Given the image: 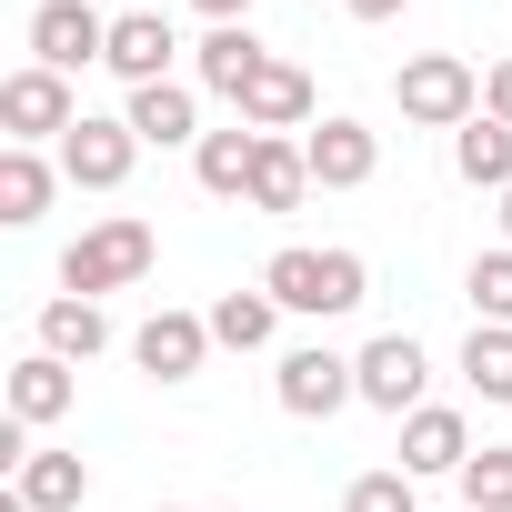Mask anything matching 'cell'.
<instances>
[{
  "label": "cell",
  "instance_id": "obj_13",
  "mask_svg": "<svg viewBox=\"0 0 512 512\" xmlns=\"http://www.w3.org/2000/svg\"><path fill=\"white\" fill-rule=\"evenodd\" d=\"M81 362H61V352H21L11 362V382H0V392H11V422H31V432H51L71 402H81V382H71Z\"/></svg>",
  "mask_w": 512,
  "mask_h": 512
},
{
  "label": "cell",
  "instance_id": "obj_28",
  "mask_svg": "<svg viewBox=\"0 0 512 512\" xmlns=\"http://www.w3.org/2000/svg\"><path fill=\"white\" fill-rule=\"evenodd\" d=\"M482 111H492V121H512V61H492V71H482Z\"/></svg>",
  "mask_w": 512,
  "mask_h": 512
},
{
  "label": "cell",
  "instance_id": "obj_19",
  "mask_svg": "<svg viewBox=\"0 0 512 512\" xmlns=\"http://www.w3.org/2000/svg\"><path fill=\"white\" fill-rule=\"evenodd\" d=\"M51 191H61V161H41V151H0V221H11V231H31L41 211H51Z\"/></svg>",
  "mask_w": 512,
  "mask_h": 512
},
{
  "label": "cell",
  "instance_id": "obj_14",
  "mask_svg": "<svg viewBox=\"0 0 512 512\" xmlns=\"http://www.w3.org/2000/svg\"><path fill=\"white\" fill-rule=\"evenodd\" d=\"M191 71H201V91H221V101L241 111V91H251V81L272 71V51H262V31H251V21H231V31H201Z\"/></svg>",
  "mask_w": 512,
  "mask_h": 512
},
{
  "label": "cell",
  "instance_id": "obj_5",
  "mask_svg": "<svg viewBox=\"0 0 512 512\" xmlns=\"http://www.w3.org/2000/svg\"><path fill=\"white\" fill-rule=\"evenodd\" d=\"M71 121H81V101H71V81H61V71L21 61L11 81H0V131H11L21 151H41V141H71Z\"/></svg>",
  "mask_w": 512,
  "mask_h": 512
},
{
  "label": "cell",
  "instance_id": "obj_30",
  "mask_svg": "<svg viewBox=\"0 0 512 512\" xmlns=\"http://www.w3.org/2000/svg\"><path fill=\"white\" fill-rule=\"evenodd\" d=\"M342 11H352V21H402L412 0H342Z\"/></svg>",
  "mask_w": 512,
  "mask_h": 512
},
{
  "label": "cell",
  "instance_id": "obj_16",
  "mask_svg": "<svg viewBox=\"0 0 512 512\" xmlns=\"http://www.w3.org/2000/svg\"><path fill=\"white\" fill-rule=\"evenodd\" d=\"M462 462H472V422H462L452 402H422V412L402 422V472L432 482V472H462Z\"/></svg>",
  "mask_w": 512,
  "mask_h": 512
},
{
  "label": "cell",
  "instance_id": "obj_31",
  "mask_svg": "<svg viewBox=\"0 0 512 512\" xmlns=\"http://www.w3.org/2000/svg\"><path fill=\"white\" fill-rule=\"evenodd\" d=\"M502 241H512V191H502Z\"/></svg>",
  "mask_w": 512,
  "mask_h": 512
},
{
  "label": "cell",
  "instance_id": "obj_12",
  "mask_svg": "<svg viewBox=\"0 0 512 512\" xmlns=\"http://www.w3.org/2000/svg\"><path fill=\"white\" fill-rule=\"evenodd\" d=\"M121 121L141 131V151H201V91H191V81H151V91H131Z\"/></svg>",
  "mask_w": 512,
  "mask_h": 512
},
{
  "label": "cell",
  "instance_id": "obj_18",
  "mask_svg": "<svg viewBox=\"0 0 512 512\" xmlns=\"http://www.w3.org/2000/svg\"><path fill=\"white\" fill-rule=\"evenodd\" d=\"M11 492H21L31 512H81V502H91V462H81V452H31V462L11 472Z\"/></svg>",
  "mask_w": 512,
  "mask_h": 512
},
{
  "label": "cell",
  "instance_id": "obj_24",
  "mask_svg": "<svg viewBox=\"0 0 512 512\" xmlns=\"http://www.w3.org/2000/svg\"><path fill=\"white\" fill-rule=\"evenodd\" d=\"M462 382L502 412L512 402V322H472V342H462Z\"/></svg>",
  "mask_w": 512,
  "mask_h": 512
},
{
  "label": "cell",
  "instance_id": "obj_1",
  "mask_svg": "<svg viewBox=\"0 0 512 512\" xmlns=\"http://www.w3.org/2000/svg\"><path fill=\"white\" fill-rule=\"evenodd\" d=\"M262 292H272L282 312H302V322H342V312H362L372 262H362V251H312V241H282L272 262H262Z\"/></svg>",
  "mask_w": 512,
  "mask_h": 512
},
{
  "label": "cell",
  "instance_id": "obj_8",
  "mask_svg": "<svg viewBox=\"0 0 512 512\" xmlns=\"http://www.w3.org/2000/svg\"><path fill=\"white\" fill-rule=\"evenodd\" d=\"M101 51H111V21L91 11V0H41V11H31V61H41V71L71 81V71H91Z\"/></svg>",
  "mask_w": 512,
  "mask_h": 512
},
{
  "label": "cell",
  "instance_id": "obj_4",
  "mask_svg": "<svg viewBox=\"0 0 512 512\" xmlns=\"http://www.w3.org/2000/svg\"><path fill=\"white\" fill-rule=\"evenodd\" d=\"M352 382H362V402H372V412L412 422V412H422V382H432V352H422L412 332H372V342L352 352Z\"/></svg>",
  "mask_w": 512,
  "mask_h": 512
},
{
  "label": "cell",
  "instance_id": "obj_17",
  "mask_svg": "<svg viewBox=\"0 0 512 512\" xmlns=\"http://www.w3.org/2000/svg\"><path fill=\"white\" fill-rule=\"evenodd\" d=\"M251 161H262V131H251V121H231V131H201L191 181H201L211 201H251Z\"/></svg>",
  "mask_w": 512,
  "mask_h": 512
},
{
  "label": "cell",
  "instance_id": "obj_32",
  "mask_svg": "<svg viewBox=\"0 0 512 512\" xmlns=\"http://www.w3.org/2000/svg\"><path fill=\"white\" fill-rule=\"evenodd\" d=\"M151 512H181V502H151Z\"/></svg>",
  "mask_w": 512,
  "mask_h": 512
},
{
  "label": "cell",
  "instance_id": "obj_23",
  "mask_svg": "<svg viewBox=\"0 0 512 512\" xmlns=\"http://www.w3.org/2000/svg\"><path fill=\"white\" fill-rule=\"evenodd\" d=\"M272 332H282V302H272L262 282H251V292H221V302H211V342H221V352H262Z\"/></svg>",
  "mask_w": 512,
  "mask_h": 512
},
{
  "label": "cell",
  "instance_id": "obj_29",
  "mask_svg": "<svg viewBox=\"0 0 512 512\" xmlns=\"http://www.w3.org/2000/svg\"><path fill=\"white\" fill-rule=\"evenodd\" d=\"M191 11H201L211 31H231V21H251V0H191Z\"/></svg>",
  "mask_w": 512,
  "mask_h": 512
},
{
  "label": "cell",
  "instance_id": "obj_20",
  "mask_svg": "<svg viewBox=\"0 0 512 512\" xmlns=\"http://www.w3.org/2000/svg\"><path fill=\"white\" fill-rule=\"evenodd\" d=\"M41 352H61V362H91V352H111V312H101V302H81V292L41 302Z\"/></svg>",
  "mask_w": 512,
  "mask_h": 512
},
{
  "label": "cell",
  "instance_id": "obj_3",
  "mask_svg": "<svg viewBox=\"0 0 512 512\" xmlns=\"http://www.w3.org/2000/svg\"><path fill=\"white\" fill-rule=\"evenodd\" d=\"M141 272H151V221H131V211L91 221V231L61 251V292H81V302H101V292H131Z\"/></svg>",
  "mask_w": 512,
  "mask_h": 512
},
{
  "label": "cell",
  "instance_id": "obj_26",
  "mask_svg": "<svg viewBox=\"0 0 512 512\" xmlns=\"http://www.w3.org/2000/svg\"><path fill=\"white\" fill-rule=\"evenodd\" d=\"M462 292H472V322H512V241L502 251H472Z\"/></svg>",
  "mask_w": 512,
  "mask_h": 512
},
{
  "label": "cell",
  "instance_id": "obj_2",
  "mask_svg": "<svg viewBox=\"0 0 512 512\" xmlns=\"http://www.w3.org/2000/svg\"><path fill=\"white\" fill-rule=\"evenodd\" d=\"M392 101H402L412 131H462V121H482V71L462 51H412L392 71Z\"/></svg>",
  "mask_w": 512,
  "mask_h": 512
},
{
  "label": "cell",
  "instance_id": "obj_10",
  "mask_svg": "<svg viewBox=\"0 0 512 512\" xmlns=\"http://www.w3.org/2000/svg\"><path fill=\"white\" fill-rule=\"evenodd\" d=\"M211 352H221V342H211V312H151V322L131 332V362H141L151 382H201Z\"/></svg>",
  "mask_w": 512,
  "mask_h": 512
},
{
  "label": "cell",
  "instance_id": "obj_6",
  "mask_svg": "<svg viewBox=\"0 0 512 512\" xmlns=\"http://www.w3.org/2000/svg\"><path fill=\"white\" fill-rule=\"evenodd\" d=\"M272 402H282L292 422H332L342 402H362V382H352V352H322V342L282 352V372H272Z\"/></svg>",
  "mask_w": 512,
  "mask_h": 512
},
{
  "label": "cell",
  "instance_id": "obj_11",
  "mask_svg": "<svg viewBox=\"0 0 512 512\" xmlns=\"http://www.w3.org/2000/svg\"><path fill=\"white\" fill-rule=\"evenodd\" d=\"M171 51H181V31H171L161 11H121V21H111L101 71H111L121 91H151V81H171Z\"/></svg>",
  "mask_w": 512,
  "mask_h": 512
},
{
  "label": "cell",
  "instance_id": "obj_9",
  "mask_svg": "<svg viewBox=\"0 0 512 512\" xmlns=\"http://www.w3.org/2000/svg\"><path fill=\"white\" fill-rule=\"evenodd\" d=\"M131 161H141V131L131 121H71V141H61V181L71 191H121L131 181Z\"/></svg>",
  "mask_w": 512,
  "mask_h": 512
},
{
  "label": "cell",
  "instance_id": "obj_25",
  "mask_svg": "<svg viewBox=\"0 0 512 512\" xmlns=\"http://www.w3.org/2000/svg\"><path fill=\"white\" fill-rule=\"evenodd\" d=\"M452 482H462V512H512V452L502 442H482Z\"/></svg>",
  "mask_w": 512,
  "mask_h": 512
},
{
  "label": "cell",
  "instance_id": "obj_22",
  "mask_svg": "<svg viewBox=\"0 0 512 512\" xmlns=\"http://www.w3.org/2000/svg\"><path fill=\"white\" fill-rule=\"evenodd\" d=\"M302 191H312V161H302V141H272L262 131V161H251V211H302Z\"/></svg>",
  "mask_w": 512,
  "mask_h": 512
},
{
  "label": "cell",
  "instance_id": "obj_21",
  "mask_svg": "<svg viewBox=\"0 0 512 512\" xmlns=\"http://www.w3.org/2000/svg\"><path fill=\"white\" fill-rule=\"evenodd\" d=\"M452 171H462L472 191H512V121H492V111L462 121V131H452Z\"/></svg>",
  "mask_w": 512,
  "mask_h": 512
},
{
  "label": "cell",
  "instance_id": "obj_7",
  "mask_svg": "<svg viewBox=\"0 0 512 512\" xmlns=\"http://www.w3.org/2000/svg\"><path fill=\"white\" fill-rule=\"evenodd\" d=\"M302 161H312V191H362V181L382 171V131L352 121V111H322V121L302 131Z\"/></svg>",
  "mask_w": 512,
  "mask_h": 512
},
{
  "label": "cell",
  "instance_id": "obj_15",
  "mask_svg": "<svg viewBox=\"0 0 512 512\" xmlns=\"http://www.w3.org/2000/svg\"><path fill=\"white\" fill-rule=\"evenodd\" d=\"M231 121H251V131H272V141H282V131H312V71L272 51V71L251 81V91H241V111H231Z\"/></svg>",
  "mask_w": 512,
  "mask_h": 512
},
{
  "label": "cell",
  "instance_id": "obj_27",
  "mask_svg": "<svg viewBox=\"0 0 512 512\" xmlns=\"http://www.w3.org/2000/svg\"><path fill=\"white\" fill-rule=\"evenodd\" d=\"M342 512H412V472L392 462V472H362L352 492H342Z\"/></svg>",
  "mask_w": 512,
  "mask_h": 512
}]
</instances>
